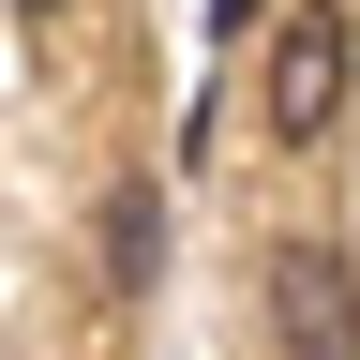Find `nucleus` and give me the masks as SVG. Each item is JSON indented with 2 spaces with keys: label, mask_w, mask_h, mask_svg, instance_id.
Segmentation results:
<instances>
[{
  "label": "nucleus",
  "mask_w": 360,
  "mask_h": 360,
  "mask_svg": "<svg viewBox=\"0 0 360 360\" xmlns=\"http://www.w3.org/2000/svg\"><path fill=\"white\" fill-rule=\"evenodd\" d=\"M210 15H225V30H255V15H270V0H210Z\"/></svg>",
  "instance_id": "obj_3"
},
{
  "label": "nucleus",
  "mask_w": 360,
  "mask_h": 360,
  "mask_svg": "<svg viewBox=\"0 0 360 360\" xmlns=\"http://www.w3.org/2000/svg\"><path fill=\"white\" fill-rule=\"evenodd\" d=\"M255 300H270V330H285L300 360H360V285H345V255H330V240H270Z\"/></svg>",
  "instance_id": "obj_2"
},
{
  "label": "nucleus",
  "mask_w": 360,
  "mask_h": 360,
  "mask_svg": "<svg viewBox=\"0 0 360 360\" xmlns=\"http://www.w3.org/2000/svg\"><path fill=\"white\" fill-rule=\"evenodd\" d=\"M345 75H360L345 0H300V15H270V45H255V120L285 135V150H315V135L345 120Z\"/></svg>",
  "instance_id": "obj_1"
}]
</instances>
